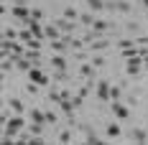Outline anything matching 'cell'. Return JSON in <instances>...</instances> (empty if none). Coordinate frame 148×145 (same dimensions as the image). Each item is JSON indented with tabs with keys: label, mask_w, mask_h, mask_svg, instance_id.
Returning <instances> with one entry per match:
<instances>
[{
	"label": "cell",
	"mask_w": 148,
	"mask_h": 145,
	"mask_svg": "<svg viewBox=\"0 0 148 145\" xmlns=\"http://www.w3.org/2000/svg\"><path fill=\"white\" fill-rule=\"evenodd\" d=\"M140 69H146V66H143V56L128 59V69H125V71L130 74V76H138V74H140Z\"/></svg>",
	"instance_id": "obj_5"
},
{
	"label": "cell",
	"mask_w": 148,
	"mask_h": 145,
	"mask_svg": "<svg viewBox=\"0 0 148 145\" xmlns=\"http://www.w3.org/2000/svg\"><path fill=\"white\" fill-rule=\"evenodd\" d=\"M23 127H26V120H23V115H21V112H15L8 122L3 125V143L10 145V140H15V138H18V132L23 130Z\"/></svg>",
	"instance_id": "obj_1"
},
{
	"label": "cell",
	"mask_w": 148,
	"mask_h": 145,
	"mask_svg": "<svg viewBox=\"0 0 148 145\" xmlns=\"http://www.w3.org/2000/svg\"><path fill=\"white\" fill-rule=\"evenodd\" d=\"M49 122H56V115H54V112H46V125H49Z\"/></svg>",
	"instance_id": "obj_31"
},
{
	"label": "cell",
	"mask_w": 148,
	"mask_h": 145,
	"mask_svg": "<svg viewBox=\"0 0 148 145\" xmlns=\"http://www.w3.org/2000/svg\"><path fill=\"white\" fill-rule=\"evenodd\" d=\"M143 5H146V8H148V0H143Z\"/></svg>",
	"instance_id": "obj_35"
},
{
	"label": "cell",
	"mask_w": 148,
	"mask_h": 145,
	"mask_svg": "<svg viewBox=\"0 0 148 145\" xmlns=\"http://www.w3.org/2000/svg\"><path fill=\"white\" fill-rule=\"evenodd\" d=\"M13 18H15V20H28L31 10L23 5V3H15V5H13Z\"/></svg>",
	"instance_id": "obj_8"
},
{
	"label": "cell",
	"mask_w": 148,
	"mask_h": 145,
	"mask_svg": "<svg viewBox=\"0 0 148 145\" xmlns=\"http://www.w3.org/2000/svg\"><path fill=\"white\" fill-rule=\"evenodd\" d=\"M18 38H21L23 44H28L31 38H33V33H31V28H28V31H18Z\"/></svg>",
	"instance_id": "obj_22"
},
{
	"label": "cell",
	"mask_w": 148,
	"mask_h": 145,
	"mask_svg": "<svg viewBox=\"0 0 148 145\" xmlns=\"http://www.w3.org/2000/svg\"><path fill=\"white\" fill-rule=\"evenodd\" d=\"M110 110H112V115L118 117V120H128V117H130V110H128V104H123L120 99L112 102V104H110Z\"/></svg>",
	"instance_id": "obj_3"
},
{
	"label": "cell",
	"mask_w": 148,
	"mask_h": 145,
	"mask_svg": "<svg viewBox=\"0 0 148 145\" xmlns=\"http://www.w3.org/2000/svg\"><path fill=\"white\" fill-rule=\"evenodd\" d=\"M8 120H10V112H8V110H5V107H3V112H0V122H3V125H5V122H8Z\"/></svg>",
	"instance_id": "obj_28"
},
{
	"label": "cell",
	"mask_w": 148,
	"mask_h": 145,
	"mask_svg": "<svg viewBox=\"0 0 148 145\" xmlns=\"http://www.w3.org/2000/svg\"><path fill=\"white\" fill-rule=\"evenodd\" d=\"M92 64H95V66H102L105 59H102V56H95V59H92Z\"/></svg>",
	"instance_id": "obj_32"
},
{
	"label": "cell",
	"mask_w": 148,
	"mask_h": 145,
	"mask_svg": "<svg viewBox=\"0 0 148 145\" xmlns=\"http://www.w3.org/2000/svg\"><path fill=\"white\" fill-rule=\"evenodd\" d=\"M105 3H107V0H87L89 10H97V13H100V10H105Z\"/></svg>",
	"instance_id": "obj_17"
},
{
	"label": "cell",
	"mask_w": 148,
	"mask_h": 145,
	"mask_svg": "<svg viewBox=\"0 0 148 145\" xmlns=\"http://www.w3.org/2000/svg\"><path fill=\"white\" fill-rule=\"evenodd\" d=\"M138 41V46H148V36H140V38H135Z\"/></svg>",
	"instance_id": "obj_33"
},
{
	"label": "cell",
	"mask_w": 148,
	"mask_h": 145,
	"mask_svg": "<svg viewBox=\"0 0 148 145\" xmlns=\"http://www.w3.org/2000/svg\"><path fill=\"white\" fill-rule=\"evenodd\" d=\"M130 138H133L135 143H148V132L143 130V127H133V132H130Z\"/></svg>",
	"instance_id": "obj_11"
},
{
	"label": "cell",
	"mask_w": 148,
	"mask_h": 145,
	"mask_svg": "<svg viewBox=\"0 0 148 145\" xmlns=\"http://www.w3.org/2000/svg\"><path fill=\"white\" fill-rule=\"evenodd\" d=\"M31 18H36V20H41V18H44V10H38V8H33V10H31Z\"/></svg>",
	"instance_id": "obj_29"
},
{
	"label": "cell",
	"mask_w": 148,
	"mask_h": 145,
	"mask_svg": "<svg viewBox=\"0 0 148 145\" xmlns=\"http://www.w3.org/2000/svg\"><path fill=\"white\" fill-rule=\"evenodd\" d=\"M143 66H146V69H148V56H146V59H143Z\"/></svg>",
	"instance_id": "obj_34"
},
{
	"label": "cell",
	"mask_w": 148,
	"mask_h": 145,
	"mask_svg": "<svg viewBox=\"0 0 148 145\" xmlns=\"http://www.w3.org/2000/svg\"><path fill=\"white\" fill-rule=\"evenodd\" d=\"M54 23L59 26L61 33H72V31L77 28V23H74V20H69V18H59V20H54Z\"/></svg>",
	"instance_id": "obj_9"
},
{
	"label": "cell",
	"mask_w": 148,
	"mask_h": 145,
	"mask_svg": "<svg viewBox=\"0 0 148 145\" xmlns=\"http://www.w3.org/2000/svg\"><path fill=\"white\" fill-rule=\"evenodd\" d=\"M8 107H10L13 112H21V115H23V110H26V107H23V102L18 99V97H13V99H8Z\"/></svg>",
	"instance_id": "obj_15"
},
{
	"label": "cell",
	"mask_w": 148,
	"mask_h": 145,
	"mask_svg": "<svg viewBox=\"0 0 148 145\" xmlns=\"http://www.w3.org/2000/svg\"><path fill=\"white\" fill-rule=\"evenodd\" d=\"M105 10H115V13H130L133 5L128 0H107L105 3Z\"/></svg>",
	"instance_id": "obj_2"
},
{
	"label": "cell",
	"mask_w": 148,
	"mask_h": 145,
	"mask_svg": "<svg viewBox=\"0 0 148 145\" xmlns=\"http://www.w3.org/2000/svg\"><path fill=\"white\" fill-rule=\"evenodd\" d=\"M38 87H41V84H36V82H28V84H26V92H28V94H36V92H38Z\"/></svg>",
	"instance_id": "obj_26"
},
{
	"label": "cell",
	"mask_w": 148,
	"mask_h": 145,
	"mask_svg": "<svg viewBox=\"0 0 148 145\" xmlns=\"http://www.w3.org/2000/svg\"><path fill=\"white\" fill-rule=\"evenodd\" d=\"M46 38H51V41H54V38H61V31H59L56 23H54V26H46Z\"/></svg>",
	"instance_id": "obj_13"
},
{
	"label": "cell",
	"mask_w": 148,
	"mask_h": 145,
	"mask_svg": "<svg viewBox=\"0 0 148 145\" xmlns=\"http://www.w3.org/2000/svg\"><path fill=\"white\" fill-rule=\"evenodd\" d=\"M31 135H44V122H31Z\"/></svg>",
	"instance_id": "obj_20"
},
{
	"label": "cell",
	"mask_w": 148,
	"mask_h": 145,
	"mask_svg": "<svg viewBox=\"0 0 148 145\" xmlns=\"http://www.w3.org/2000/svg\"><path fill=\"white\" fill-rule=\"evenodd\" d=\"M107 46H110V41H105V38L97 36V38L89 41V51H102V48H107Z\"/></svg>",
	"instance_id": "obj_10"
},
{
	"label": "cell",
	"mask_w": 148,
	"mask_h": 145,
	"mask_svg": "<svg viewBox=\"0 0 148 145\" xmlns=\"http://www.w3.org/2000/svg\"><path fill=\"white\" fill-rule=\"evenodd\" d=\"M82 97H84V94H77V97H72V102H74V107H82Z\"/></svg>",
	"instance_id": "obj_30"
},
{
	"label": "cell",
	"mask_w": 148,
	"mask_h": 145,
	"mask_svg": "<svg viewBox=\"0 0 148 145\" xmlns=\"http://www.w3.org/2000/svg\"><path fill=\"white\" fill-rule=\"evenodd\" d=\"M59 140H61V143H69V140H72V132H69V130H61L59 132Z\"/></svg>",
	"instance_id": "obj_27"
},
{
	"label": "cell",
	"mask_w": 148,
	"mask_h": 145,
	"mask_svg": "<svg viewBox=\"0 0 148 145\" xmlns=\"http://www.w3.org/2000/svg\"><path fill=\"white\" fill-rule=\"evenodd\" d=\"M51 64L56 66V69H66V59L59 56V54H54V59H51Z\"/></svg>",
	"instance_id": "obj_19"
},
{
	"label": "cell",
	"mask_w": 148,
	"mask_h": 145,
	"mask_svg": "<svg viewBox=\"0 0 148 145\" xmlns=\"http://www.w3.org/2000/svg\"><path fill=\"white\" fill-rule=\"evenodd\" d=\"M31 120H33V122H44V125H46V112H41V110L33 107V110H31Z\"/></svg>",
	"instance_id": "obj_16"
},
{
	"label": "cell",
	"mask_w": 148,
	"mask_h": 145,
	"mask_svg": "<svg viewBox=\"0 0 148 145\" xmlns=\"http://www.w3.org/2000/svg\"><path fill=\"white\" fill-rule=\"evenodd\" d=\"M28 79H31V82H36V84H41V87H44V84H49V76H46L38 66H33V69L28 71Z\"/></svg>",
	"instance_id": "obj_6"
},
{
	"label": "cell",
	"mask_w": 148,
	"mask_h": 145,
	"mask_svg": "<svg viewBox=\"0 0 148 145\" xmlns=\"http://www.w3.org/2000/svg\"><path fill=\"white\" fill-rule=\"evenodd\" d=\"M79 130L84 132V140H87V143H92V145H97V143H100V138H97V132L92 130V125L82 122V125H79Z\"/></svg>",
	"instance_id": "obj_7"
},
{
	"label": "cell",
	"mask_w": 148,
	"mask_h": 145,
	"mask_svg": "<svg viewBox=\"0 0 148 145\" xmlns=\"http://www.w3.org/2000/svg\"><path fill=\"white\" fill-rule=\"evenodd\" d=\"M110 82H105V79H100L97 82V99L100 102H112V97H110Z\"/></svg>",
	"instance_id": "obj_4"
},
{
	"label": "cell",
	"mask_w": 148,
	"mask_h": 145,
	"mask_svg": "<svg viewBox=\"0 0 148 145\" xmlns=\"http://www.w3.org/2000/svg\"><path fill=\"white\" fill-rule=\"evenodd\" d=\"M110 97H112V102H115V99H123V89H120V87H112V89H110Z\"/></svg>",
	"instance_id": "obj_24"
},
{
	"label": "cell",
	"mask_w": 148,
	"mask_h": 145,
	"mask_svg": "<svg viewBox=\"0 0 148 145\" xmlns=\"http://www.w3.org/2000/svg\"><path fill=\"white\" fill-rule=\"evenodd\" d=\"M64 18H69V20H79V13H77L74 8H64Z\"/></svg>",
	"instance_id": "obj_21"
},
{
	"label": "cell",
	"mask_w": 148,
	"mask_h": 145,
	"mask_svg": "<svg viewBox=\"0 0 148 145\" xmlns=\"http://www.w3.org/2000/svg\"><path fill=\"white\" fill-rule=\"evenodd\" d=\"M105 135H107V138H120V135H123V130H120L118 122H110V125H107V130H105Z\"/></svg>",
	"instance_id": "obj_12"
},
{
	"label": "cell",
	"mask_w": 148,
	"mask_h": 145,
	"mask_svg": "<svg viewBox=\"0 0 148 145\" xmlns=\"http://www.w3.org/2000/svg\"><path fill=\"white\" fill-rule=\"evenodd\" d=\"M3 38H5V41H10V38H18V33H15L13 28H5V31H3Z\"/></svg>",
	"instance_id": "obj_25"
},
{
	"label": "cell",
	"mask_w": 148,
	"mask_h": 145,
	"mask_svg": "<svg viewBox=\"0 0 148 145\" xmlns=\"http://www.w3.org/2000/svg\"><path fill=\"white\" fill-rule=\"evenodd\" d=\"M92 69H95V64L89 61V64H84V66H82L79 71H82V76H92Z\"/></svg>",
	"instance_id": "obj_23"
},
{
	"label": "cell",
	"mask_w": 148,
	"mask_h": 145,
	"mask_svg": "<svg viewBox=\"0 0 148 145\" xmlns=\"http://www.w3.org/2000/svg\"><path fill=\"white\" fill-rule=\"evenodd\" d=\"M95 20H97V18L92 13H79V23H82V26H92Z\"/></svg>",
	"instance_id": "obj_18"
},
{
	"label": "cell",
	"mask_w": 148,
	"mask_h": 145,
	"mask_svg": "<svg viewBox=\"0 0 148 145\" xmlns=\"http://www.w3.org/2000/svg\"><path fill=\"white\" fill-rule=\"evenodd\" d=\"M92 28H95V33H102V31H110V28H112V23H107V20H95Z\"/></svg>",
	"instance_id": "obj_14"
}]
</instances>
